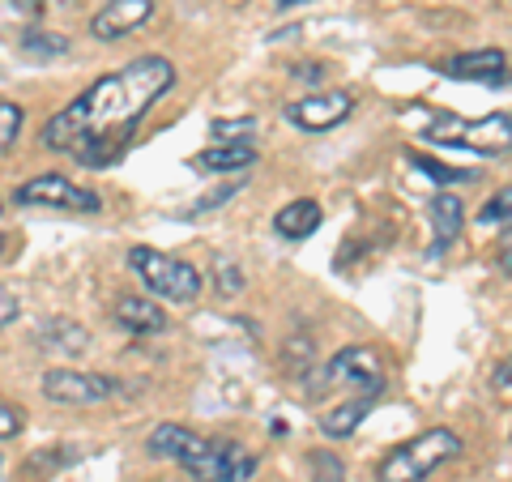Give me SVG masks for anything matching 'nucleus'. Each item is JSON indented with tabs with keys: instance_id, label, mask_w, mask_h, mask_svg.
<instances>
[{
	"instance_id": "5701e85b",
	"label": "nucleus",
	"mask_w": 512,
	"mask_h": 482,
	"mask_svg": "<svg viewBox=\"0 0 512 482\" xmlns=\"http://www.w3.org/2000/svg\"><path fill=\"white\" fill-rule=\"evenodd\" d=\"M210 133H214V141H248L256 133V120L252 116H244V120H218Z\"/></svg>"
},
{
	"instance_id": "c756f323",
	"label": "nucleus",
	"mask_w": 512,
	"mask_h": 482,
	"mask_svg": "<svg viewBox=\"0 0 512 482\" xmlns=\"http://www.w3.org/2000/svg\"><path fill=\"white\" fill-rule=\"evenodd\" d=\"M278 9H295V5H312V0H274Z\"/></svg>"
},
{
	"instance_id": "6ab92c4d",
	"label": "nucleus",
	"mask_w": 512,
	"mask_h": 482,
	"mask_svg": "<svg viewBox=\"0 0 512 482\" xmlns=\"http://www.w3.org/2000/svg\"><path fill=\"white\" fill-rule=\"evenodd\" d=\"M18 47L26 56H35V60H52V56L69 52V39H64V35H47V30H22Z\"/></svg>"
},
{
	"instance_id": "20e7f679",
	"label": "nucleus",
	"mask_w": 512,
	"mask_h": 482,
	"mask_svg": "<svg viewBox=\"0 0 512 482\" xmlns=\"http://www.w3.org/2000/svg\"><path fill=\"white\" fill-rule=\"evenodd\" d=\"M180 465L192 474V482H252L256 478V453H248L235 440H205L192 436V444L180 453Z\"/></svg>"
},
{
	"instance_id": "9d476101",
	"label": "nucleus",
	"mask_w": 512,
	"mask_h": 482,
	"mask_svg": "<svg viewBox=\"0 0 512 482\" xmlns=\"http://www.w3.org/2000/svg\"><path fill=\"white\" fill-rule=\"evenodd\" d=\"M150 18H154V0H107L90 18V35L99 43H116L124 35H133L137 26H146Z\"/></svg>"
},
{
	"instance_id": "4468645a",
	"label": "nucleus",
	"mask_w": 512,
	"mask_h": 482,
	"mask_svg": "<svg viewBox=\"0 0 512 482\" xmlns=\"http://www.w3.org/2000/svg\"><path fill=\"white\" fill-rule=\"evenodd\" d=\"M116 325L128 333H163L171 325V316L158 308L154 295H120L116 299Z\"/></svg>"
},
{
	"instance_id": "dca6fc26",
	"label": "nucleus",
	"mask_w": 512,
	"mask_h": 482,
	"mask_svg": "<svg viewBox=\"0 0 512 482\" xmlns=\"http://www.w3.org/2000/svg\"><path fill=\"white\" fill-rule=\"evenodd\" d=\"M372 401L376 397H350V401H342V406H333V410H325L320 414V431H325L329 440H346V436H355V431L363 427V419L372 414Z\"/></svg>"
},
{
	"instance_id": "7ed1b4c3",
	"label": "nucleus",
	"mask_w": 512,
	"mask_h": 482,
	"mask_svg": "<svg viewBox=\"0 0 512 482\" xmlns=\"http://www.w3.org/2000/svg\"><path fill=\"white\" fill-rule=\"evenodd\" d=\"M128 269L141 278V286L154 295V299H171V303H197L201 295V273L192 269L188 261L171 252H158V248H133L128 252Z\"/></svg>"
},
{
	"instance_id": "7c9ffc66",
	"label": "nucleus",
	"mask_w": 512,
	"mask_h": 482,
	"mask_svg": "<svg viewBox=\"0 0 512 482\" xmlns=\"http://www.w3.org/2000/svg\"><path fill=\"white\" fill-rule=\"evenodd\" d=\"M0 252H5V235H0Z\"/></svg>"
},
{
	"instance_id": "b1692460",
	"label": "nucleus",
	"mask_w": 512,
	"mask_h": 482,
	"mask_svg": "<svg viewBox=\"0 0 512 482\" xmlns=\"http://www.w3.org/2000/svg\"><path fill=\"white\" fill-rule=\"evenodd\" d=\"M22 431H26L22 406H9V401H0V440H18Z\"/></svg>"
},
{
	"instance_id": "1a4fd4ad",
	"label": "nucleus",
	"mask_w": 512,
	"mask_h": 482,
	"mask_svg": "<svg viewBox=\"0 0 512 482\" xmlns=\"http://www.w3.org/2000/svg\"><path fill=\"white\" fill-rule=\"evenodd\" d=\"M350 111H355V94L350 90H320L299 103H286V120L303 128V133H329V128L350 120Z\"/></svg>"
},
{
	"instance_id": "f3484780",
	"label": "nucleus",
	"mask_w": 512,
	"mask_h": 482,
	"mask_svg": "<svg viewBox=\"0 0 512 482\" xmlns=\"http://www.w3.org/2000/svg\"><path fill=\"white\" fill-rule=\"evenodd\" d=\"M35 342L43 350H56V355H82L90 346V333L82 325H73V320H47V325H39Z\"/></svg>"
},
{
	"instance_id": "39448f33",
	"label": "nucleus",
	"mask_w": 512,
	"mask_h": 482,
	"mask_svg": "<svg viewBox=\"0 0 512 482\" xmlns=\"http://www.w3.org/2000/svg\"><path fill=\"white\" fill-rule=\"evenodd\" d=\"M508 111H495V116L483 120H453V116H440L436 124L427 128V146H453V150H466V154H495V150H508Z\"/></svg>"
},
{
	"instance_id": "4be33fe9",
	"label": "nucleus",
	"mask_w": 512,
	"mask_h": 482,
	"mask_svg": "<svg viewBox=\"0 0 512 482\" xmlns=\"http://www.w3.org/2000/svg\"><path fill=\"white\" fill-rule=\"evenodd\" d=\"M244 269H239L235 261H218L214 265V286H218V295L222 299H231V295H239V291H244Z\"/></svg>"
},
{
	"instance_id": "6e6552de",
	"label": "nucleus",
	"mask_w": 512,
	"mask_h": 482,
	"mask_svg": "<svg viewBox=\"0 0 512 482\" xmlns=\"http://www.w3.org/2000/svg\"><path fill=\"white\" fill-rule=\"evenodd\" d=\"M320 380H325V389L329 384H346V389H355L359 397H380L389 376H384V359L372 346H346L325 363Z\"/></svg>"
},
{
	"instance_id": "aec40b11",
	"label": "nucleus",
	"mask_w": 512,
	"mask_h": 482,
	"mask_svg": "<svg viewBox=\"0 0 512 482\" xmlns=\"http://www.w3.org/2000/svg\"><path fill=\"white\" fill-rule=\"evenodd\" d=\"M22 124H26V111H22V103H13V99H0V154L18 146V137H22Z\"/></svg>"
},
{
	"instance_id": "423d86ee",
	"label": "nucleus",
	"mask_w": 512,
	"mask_h": 482,
	"mask_svg": "<svg viewBox=\"0 0 512 482\" xmlns=\"http://www.w3.org/2000/svg\"><path fill=\"white\" fill-rule=\"evenodd\" d=\"M18 205H30V210H73V214H99L103 210V197L90 188H77L69 175H35L26 180L18 192H13Z\"/></svg>"
},
{
	"instance_id": "f257e3e1",
	"label": "nucleus",
	"mask_w": 512,
	"mask_h": 482,
	"mask_svg": "<svg viewBox=\"0 0 512 482\" xmlns=\"http://www.w3.org/2000/svg\"><path fill=\"white\" fill-rule=\"evenodd\" d=\"M175 86V64L167 56H137L124 69L99 77L69 107L43 124V146L73 154L86 167H107L124 154L128 137L150 116V107Z\"/></svg>"
},
{
	"instance_id": "393cba45",
	"label": "nucleus",
	"mask_w": 512,
	"mask_h": 482,
	"mask_svg": "<svg viewBox=\"0 0 512 482\" xmlns=\"http://www.w3.org/2000/svg\"><path fill=\"white\" fill-rule=\"evenodd\" d=\"M239 188H244V180H231V184H222V188H214V192H205V197L197 201V214H205V210H218V205H227Z\"/></svg>"
},
{
	"instance_id": "c85d7f7f",
	"label": "nucleus",
	"mask_w": 512,
	"mask_h": 482,
	"mask_svg": "<svg viewBox=\"0 0 512 482\" xmlns=\"http://www.w3.org/2000/svg\"><path fill=\"white\" fill-rule=\"evenodd\" d=\"M495 389H500V397H508V359H500V367H495Z\"/></svg>"
},
{
	"instance_id": "412c9836",
	"label": "nucleus",
	"mask_w": 512,
	"mask_h": 482,
	"mask_svg": "<svg viewBox=\"0 0 512 482\" xmlns=\"http://www.w3.org/2000/svg\"><path fill=\"white\" fill-rule=\"evenodd\" d=\"M308 470H312V482H346V465L333 453H325V448L308 453Z\"/></svg>"
},
{
	"instance_id": "cd10ccee",
	"label": "nucleus",
	"mask_w": 512,
	"mask_h": 482,
	"mask_svg": "<svg viewBox=\"0 0 512 482\" xmlns=\"http://www.w3.org/2000/svg\"><path fill=\"white\" fill-rule=\"evenodd\" d=\"M295 77H299V82H325V77H329V64H295Z\"/></svg>"
},
{
	"instance_id": "f8f14e48",
	"label": "nucleus",
	"mask_w": 512,
	"mask_h": 482,
	"mask_svg": "<svg viewBox=\"0 0 512 482\" xmlns=\"http://www.w3.org/2000/svg\"><path fill=\"white\" fill-rule=\"evenodd\" d=\"M188 167L197 175H244L248 167H256V146L252 141H214L210 150L192 154Z\"/></svg>"
},
{
	"instance_id": "2f4dec72",
	"label": "nucleus",
	"mask_w": 512,
	"mask_h": 482,
	"mask_svg": "<svg viewBox=\"0 0 512 482\" xmlns=\"http://www.w3.org/2000/svg\"><path fill=\"white\" fill-rule=\"evenodd\" d=\"M0 210H5V205H0Z\"/></svg>"
},
{
	"instance_id": "a211bd4d",
	"label": "nucleus",
	"mask_w": 512,
	"mask_h": 482,
	"mask_svg": "<svg viewBox=\"0 0 512 482\" xmlns=\"http://www.w3.org/2000/svg\"><path fill=\"white\" fill-rule=\"evenodd\" d=\"M406 163L410 167H419L427 180H436V184H466V180H474V171H461V167H448V163H436V158H427V154H419V150H406Z\"/></svg>"
},
{
	"instance_id": "ddd939ff",
	"label": "nucleus",
	"mask_w": 512,
	"mask_h": 482,
	"mask_svg": "<svg viewBox=\"0 0 512 482\" xmlns=\"http://www.w3.org/2000/svg\"><path fill=\"white\" fill-rule=\"evenodd\" d=\"M427 218H431V235H436V244H431V256H444V252L461 239V227H466V205H461L457 192L440 188L436 197L427 201Z\"/></svg>"
},
{
	"instance_id": "f03ea898",
	"label": "nucleus",
	"mask_w": 512,
	"mask_h": 482,
	"mask_svg": "<svg viewBox=\"0 0 512 482\" xmlns=\"http://www.w3.org/2000/svg\"><path fill=\"white\" fill-rule=\"evenodd\" d=\"M461 448H466V440H461L453 427H431L423 436L397 444L393 453L380 461L376 482H427L440 465L457 461Z\"/></svg>"
},
{
	"instance_id": "0eeeda50",
	"label": "nucleus",
	"mask_w": 512,
	"mask_h": 482,
	"mask_svg": "<svg viewBox=\"0 0 512 482\" xmlns=\"http://www.w3.org/2000/svg\"><path fill=\"white\" fill-rule=\"evenodd\" d=\"M39 389L56 406H99V401H111L120 393V380L103 372H77V367H52V372H43Z\"/></svg>"
},
{
	"instance_id": "a878e982",
	"label": "nucleus",
	"mask_w": 512,
	"mask_h": 482,
	"mask_svg": "<svg viewBox=\"0 0 512 482\" xmlns=\"http://www.w3.org/2000/svg\"><path fill=\"white\" fill-rule=\"evenodd\" d=\"M508 201H512V192L508 188H500L495 197L487 201V210H483V222L491 227V222H500V227H508Z\"/></svg>"
},
{
	"instance_id": "9b49d317",
	"label": "nucleus",
	"mask_w": 512,
	"mask_h": 482,
	"mask_svg": "<svg viewBox=\"0 0 512 482\" xmlns=\"http://www.w3.org/2000/svg\"><path fill=\"white\" fill-rule=\"evenodd\" d=\"M444 77L453 82H483V86H504L508 82V56L500 47H483V52H466L440 64Z\"/></svg>"
},
{
	"instance_id": "2eb2a0df",
	"label": "nucleus",
	"mask_w": 512,
	"mask_h": 482,
	"mask_svg": "<svg viewBox=\"0 0 512 482\" xmlns=\"http://www.w3.org/2000/svg\"><path fill=\"white\" fill-rule=\"evenodd\" d=\"M320 218H325V214H320V201H312V197H299V201L282 205V210L274 214V231H278L282 239H291V244H299V239L316 235Z\"/></svg>"
},
{
	"instance_id": "bb28decb",
	"label": "nucleus",
	"mask_w": 512,
	"mask_h": 482,
	"mask_svg": "<svg viewBox=\"0 0 512 482\" xmlns=\"http://www.w3.org/2000/svg\"><path fill=\"white\" fill-rule=\"evenodd\" d=\"M18 312H22L18 295H13L9 286H0V329H5V325H13V320H18Z\"/></svg>"
}]
</instances>
